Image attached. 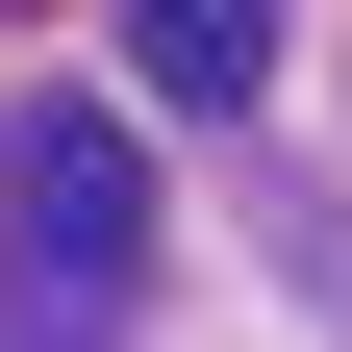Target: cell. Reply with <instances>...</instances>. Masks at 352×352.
<instances>
[{
	"label": "cell",
	"mask_w": 352,
	"mask_h": 352,
	"mask_svg": "<svg viewBox=\"0 0 352 352\" xmlns=\"http://www.w3.org/2000/svg\"><path fill=\"white\" fill-rule=\"evenodd\" d=\"M126 76L201 101V126H252V101H277V0H126Z\"/></svg>",
	"instance_id": "7a4b0ae2"
},
{
	"label": "cell",
	"mask_w": 352,
	"mask_h": 352,
	"mask_svg": "<svg viewBox=\"0 0 352 352\" xmlns=\"http://www.w3.org/2000/svg\"><path fill=\"white\" fill-rule=\"evenodd\" d=\"M126 252H151V151L101 101H25L0 126V277L25 302H126Z\"/></svg>",
	"instance_id": "6da1fadb"
}]
</instances>
